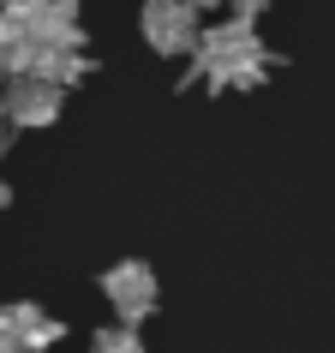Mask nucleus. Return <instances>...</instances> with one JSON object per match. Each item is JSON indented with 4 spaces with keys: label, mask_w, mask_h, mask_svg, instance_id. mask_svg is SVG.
Here are the masks:
<instances>
[{
    "label": "nucleus",
    "mask_w": 335,
    "mask_h": 353,
    "mask_svg": "<svg viewBox=\"0 0 335 353\" xmlns=\"http://www.w3.org/2000/svg\"><path fill=\"white\" fill-rule=\"evenodd\" d=\"M192 6H198V12H210V6H227V0H192Z\"/></svg>",
    "instance_id": "9"
},
{
    "label": "nucleus",
    "mask_w": 335,
    "mask_h": 353,
    "mask_svg": "<svg viewBox=\"0 0 335 353\" xmlns=\"http://www.w3.org/2000/svg\"><path fill=\"white\" fill-rule=\"evenodd\" d=\"M138 24H144V37H150L156 54H192V48L204 42V30H198V6H192V0H144Z\"/></svg>",
    "instance_id": "2"
},
{
    "label": "nucleus",
    "mask_w": 335,
    "mask_h": 353,
    "mask_svg": "<svg viewBox=\"0 0 335 353\" xmlns=\"http://www.w3.org/2000/svg\"><path fill=\"white\" fill-rule=\"evenodd\" d=\"M0 210H6V186H0Z\"/></svg>",
    "instance_id": "11"
},
{
    "label": "nucleus",
    "mask_w": 335,
    "mask_h": 353,
    "mask_svg": "<svg viewBox=\"0 0 335 353\" xmlns=\"http://www.w3.org/2000/svg\"><path fill=\"white\" fill-rule=\"evenodd\" d=\"M6 126H12V120L0 114V156H6V144H12V132H6Z\"/></svg>",
    "instance_id": "8"
},
{
    "label": "nucleus",
    "mask_w": 335,
    "mask_h": 353,
    "mask_svg": "<svg viewBox=\"0 0 335 353\" xmlns=\"http://www.w3.org/2000/svg\"><path fill=\"white\" fill-rule=\"evenodd\" d=\"M60 84H48V78H37V72H19L12 84H6V120L12 126H48V120H60Z\"/></svg>",
    "instance_id": "5"
},
{
    "label": "nucleus",
    "mask_w": 335,
    "mask_h": 353,
    "mask_svg": "<svg viewBox=\"0 0 335 353\" xmlns=\"http://www.w3.org/2000/svg\"><path fill=\"white\" fill-rule=\"evenodd\" d=\"M198 72L210 84H234V90H252L263 72H270V48L258 42L252 19H227L216 30H204L198 42Z\"/></svg>",
    "instance_id": "1"
},
{
    "label": "nucleus",
    "mask_w": 335,
    "mask_h": 353,
    "mask_svg": "<svg viewBox=\"0 0 335 353\" xmlns=\"http://www.w3.org/2000/svg\"><path fill=\"white\" fill-rule=\"evenodd\" d=\"M102 294H108V305H114L120 323H144V317L156 312L162 288L150 276V263H114L108 276H102Z\"/></svg>",
    "instance_id": "4"
},
{
    "label": "nucleus",
    "mask_w": 335,
    "mask_h": 353,
    "mask_svg": "<svg viewBox=\"0 0 335 353\" xmlns=\"http://www.w3.org/2000/svg\"><path fill=\"white\" fill-rule=\"evenodd\" d=\"M227 6H234V19H258L270 0H227Z\"/></svg>",
    "instance_id": "7"
},
{
    "label": "nucleus",
    "mask_w": 335,
    "mask_h": 353,
    "mask_svg": "<svg viewBox=\"0 0 335 353\" xmlns=\"http://www.w3.org/2000/svg\"><path fill=\"white\" fill-rule=\"evenodd\" d=\"M0 78H6V66H0ZM0 114H6V90H0Z\"/></svg>",
    "instance_id": "10"
},
{
    "label": "nucleus",
    "mask_w": 335,
    "mask_h": 353,
    "mask_svg": "<svg viewBox=\"0 0 335 353\" xmlns=\"http://www.w3.org/2000/svg\"><path fill=\"white\" fill-rule=\"evenodd\" d=\"M66 335V323L30 305V299H12V305H0V353H48Z\"/></svg>",
    "instance_id": "3"
},
{
    "label": "nucleus",
    "mask_w": 335,
    "mask_h": 353,
    "mask_svg": "<svg viewBox=\"0 0 335 353\" xmlns=\"http://www.w3.org/2000/svg\"><path fill=\"white\" fill-rule=\"evenodd\" d=\"M90 353H144V341H138L132 323H108V330H96Z\"/></svg>",
    "instance_id": "6"
}]
</instances>
